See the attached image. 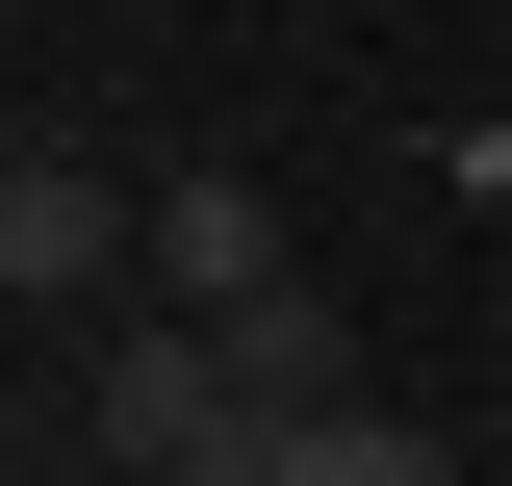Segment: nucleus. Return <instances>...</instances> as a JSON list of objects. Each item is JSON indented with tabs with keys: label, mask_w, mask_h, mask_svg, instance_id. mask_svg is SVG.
<instances>
[{
	"label": "nucleus",
	"mask_w": 512,
	"mask_h": 486,
	"mask_svg": "<svg viewBox=\"0 0 512 486\" xmlns=\"http://www.w3.org/2000/svg\"><path fill=\"white\" fill-rule=\"evenodd\" d=\"M77 435H103L128 486H231V461H256L231 307H103V333H77Z\"/></svg>",
	"instance_id": "1"
},
{
	"label": "nucleus",
	"mask_w": 512,
	"mask_h": 486,
	"mask_svg": "<svg viewBox=\"0 0 512 486\" xmlns=\"http://www.w3.org/2000/svg\"><path fill=\"white\" fill-rule=\"evenodd\" d=\"M0 307H26V333L154 307V180H103V154H0Z\"/></svg>",
	"instance_id": "2"
},
{
	"label": "nucleus",
	"mask_w": 512,
	"mask_h": 486,
	"mask_svg": "<svg viewBox=\"0 0 512 486\" xmlns=\"http://www.w3.org/2000/svg\"><path fill=\"white\" fill-rule=\"evenodd\" d=\"M282 282H308L282 180H231V154H205V180H154V307H282Z\"/></svg>",
	"instance_id": "3"
},
{
	"label": "nucleus",
	"mask_w": 512,
	"mask_h": 486,
	"mask_svg": "<svg viewBox=\"0 0 512 486\" xmlns=\"http://www.w3.org/2000/svg\"><path fill=\"white\" fill-rule=\"evenodd\" d=\"M231 486H436V435L384 410V384H333V410H256V461Z\"/></svg>",
	"instance_id": "4"
},
{
	"label": "nucleus",
	"mask_w": 512,
	"mask_h": 486,
	"mask_svg": "<svg viewBox=\"0 0 512 486\" xmlns=\"http://www.w3.org/2000/svg\"><path fill=\"white\" fill-rule=\"evenodd\" d=\"M26 486H128V461H26Z\"/></svg>",
	"instance_id": "5"
},
{
	"label": "nucleus",
	"mask_w": 512,
	"mask_h": 486,
	"mask_svg": "<svg viewBox=\"0 0 512 486\" xmlns=\"http://www.w3.org/2000/svg\"><path fill=\"white\" fill-rule=\"evenodd\" d=\"M26 26H52V0H26Z\"/></svg>",
	"instance_id": "6"
}]
</instances>
